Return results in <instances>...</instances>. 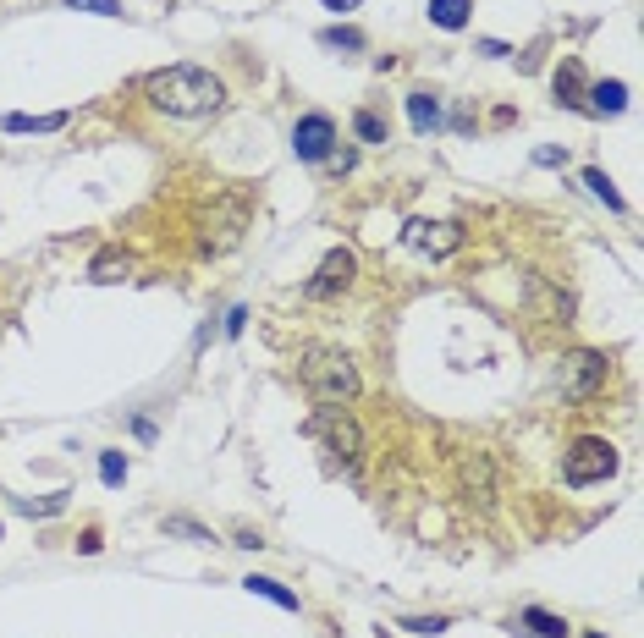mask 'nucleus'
<instances>
[{
  "instance_id": "ddd939ff",
  "label": "nucleus",
  "mask_w": 644,
  "mask_h": 638,
  "mask_svg": "<svg viewBox=\"0 0 644 638\" xmlns=\"http://www.w3.org/2000/svg\"><path fill=\"white\" fill-rule=\"evenodd\" d=\"M133 275V259L127 253H94V264H89V281H100V286H116V281H127Z\"/></svg>"
},
{
  "instance_id": "bb28decb",
  "label": "nucleus",
  "mask_w": 644,
  "mask_h": 638,
  "mask_svg": "<svg viewBox=\"0 0 644 638\" xmlns=\"http://www.w3.org/2000/svg\"><path fill=\"white\" fill-rule=\"evenodd\" d=\"M358 0H325V11H353Z\"/></svg>"
},
{
  "instance_id": "f8f14e48",
  "label": "nucleus",
  "mask_w": 644,
  "mask_h": 638,
  "mask_svg": "<svg viewBox=\"0 0 644 638\" xmlns=\"http://www.w3.org/2000/svg\"><path fill=\"white\" fill-rule=\"evenodd\" d=\"M243 589L259 594V600H270V605H281V611H298V594H292L281 578H265V572H254V578H243Z\"/></svg>"
},
{
  "instance_id": "cd10ccee",
  "label": "nucleus",
  "mask_w": 644,
  "mask_h": 638,
  "mask_svg": "<svg viewBox=\"0 0 644 638\" xmlns=\"http://www.w3.org/2000/svg\"><path fill=\"white\" fill-rule=\"evenodd\" d=\"M584 638H606V633H584Z\"/></svg>"
},
{
  "instance_id": "f03ea898",
  "label": "nucleus",
  "mask_w": 644,
  "mask_h": 638,
  "mask_svg": "<svg viewBox=\"0 0 644 638\" xmlns=\"http://www.w3.org/2000/svg\"><path fill=\"white\" fill-rule=\"evenodd\" d=\"M298 374H303V385H309V396L320 407H347L358 396V369H353V358L336 352V347H309L298 358Z\"/></svg>"
},
{
  "instance_id": "412c9836",
  "label": "nucleus",
  "mask_w": 644,
  "mask_h": 638,
  "mask_svg": "<svg viewBox=\"0 0 644 638\" xmlns=\"http://www.w3.org/2000/svg\"><path fill=\"white\" fill-rule=\"evenodd\" d=\"M100 479L105 484H122L127 479V457H122V451H100Z\"/></svg>"
},
{
  "instance_id": "a211bd4d",
  "label": "nucleus",
  "mask_w": 644,
  "mask_h": 638,
  "mask_svg": "<svg viewBox=\"0 0 644 638\" xmlns=\"http://www.w3.org/2000/svg\"><path fill=\"white\" fill-rule=\"evenodd\" d=\"M584 187H589V193L600 198V204L622 209V193H617V187H611V176H606V171H595V165H589V171H584Z\"/></svg>"
},
{
  "instance_id": "6ab92c4d",
  "label": "nucleus",
  "mask_w": 644,
  "mask_h": 638,
  "mask_svg": "<svg viewBox=\"0 0 644 638\" xmlns=\"http://www.w3.org/2000/svg\"><path fill=\"white\" fill-rule=\"evenodd\" d=\"M320 44H325V50H364V33H358V28H325Z\"/></svg>"
},
{
  "instance_id": "4be33fe9",
  "label": "nucleus",
  "mask_w": 644,
  "mask_h": 638,
  "mask_svg": "<svg viewBox=\"0 0 644 638\" xmlns=\"http://www.w3.org/2000/svg\"><path fill=\"white\" fill-rule=\"evenodd\" d=\"M397 627H408V633H419V638H435V633H446V616H408V622H397Z\"/></svg>"
},
{
  "instance_id": "4468645a",
  "label": "nucleus",
  "mask_w": 644,
  "mask_h": 638,
  "mask_svg": "<svg viewBox=\"0 0 644 638\" xmlns=\"http://www.w3.org/2000/svg\"><path fill=\"white\" fill-rule=\"evenodd\" d=\"M408 121H413L419 138H424V132H435V127H441V99H435V94H408Z\"/></svg>"
},
{
  "instance_id": "dca6fc26",
  "label": "nucleus",
  "mask_w": 644,
  "mask_h": 638,
  "mask_svg": "<svg viewBox=\"0 0 644 638\" xmlns=\"http://www.w3.org/2000/svg\"><path fill=\"white\" fill-rule=\"evenodd\" d=\"M0 127L6 132H61L67 127V110H50V116H17L12 110V116H0Z\"/></svg>"
},
{
  "instance_id": "1a4fd4ad",
  "label": "nucleus",
  "mask_w": 644,
  "mask_h": 638,
  "mask_svg": "<svg viewBox=\"0 0 644 638\" xmlns=\"http://www.w3.org/2000/svg\"><path fill=\"white\" fill-rule=\"evenodd\" d=\"M551 88H556V105H567V110H584V66L567 55L562 66H556V77H551Z\"/></svg>"
},
{
  "instance_id": "7ed1b4c3",
  "label": "nucleus",
  "mask_w": 644,
  "mask_h": 638,
  "mask_svg": "<svg viewBox=\"0 0 644 638\" xmlns=\"http://www.w3.org/2000/svg\"><path fill=\"white\" fill-rule=\"evenodd\" d=\"M303 435L325 440V451H331L342 468H358V462H364V429H358V418L347 413V407H320V413L303 424Z\"/></svg>"
},
{
  "instance_id": "0eeeda50",
  "label": "nucleus",
  "mask_w": 644,
  "mask_h": 638,
  "mask_svg": "<svg viewBox=\"0 0 644 638\" xmlns=\"http://www.w3.org/2000/svg\"><path fill=\"white\" fill-rule=\"evenodd\" d=\"M353 275H358L353 248H331V253L320 259V270L309 275V286H303V292H309L314 303H325V297H342L347 286H353Z\"/></svg>"
},
{
  "instance_id": "393cba45",
  "label": "nucleus",
  "mask_w": 644,
  "mask_h": 638,
  "mask_svg": "<svg viewBox=\"0 0 644 638\" xmlns=\"http://www.w3.org/2000/svg\"><path fill=\"white\" fill-rule=\"evenodd\" d=\"M325 165H331V171H353L358 154H353V149H331V160H325Z\"/></svg>"
},
{
  "instance_id": "a878e982",
  "label": "nucleus",
  "mask_w": 644,
  "mask_h": 638,
  "mask_svg": "<svg viewBox=\"0 0 644 638\" xmlns=\"http://www.w3.org/2000/svg\"><path fill=\"white\" fill-rule=\"evenodd\" d=\"M243 319H248L243 308H232V314H226V336H243Z\"/></svg>"
},
{
  "instance_id": "f3484780",
  "label": "nucleus",
  "mask_w": 644,
  "mask_h": 638,
  "mask_svg": "<svg viewBox=\"0 0 644 638\" xmlns=\"http://www.w3.org/2000/svg\"><path fill=\"white\" fill-rule=\"evenodd\" d=\"M353 138L358 143H391V121L380 110H353Z\"/></svg>"
},
{
  "instance_id": "6e6552de",
  "label": "nucleus",
  "mask_w": 644,
  "mask_h": 638,
  "mask_svg": "<svg viewBox=\"0 0 644 638\" xmlns=\"http://www.w3.org/2000/svg\"><path fill=\"white\" fill-rule=\"evenodd\" d=\"M562 396H595L600 391V380H606V358L600 352H589V347H578V352H567L562 358Z\"/></svg>"
},
{
  "instance_id": "aec40b11",
  "label": "nucleus",
  "mask_w": 644,
  "mask_h": 638,
  "mask_svg": "<svg viewBox=\"0 0 644 638\" xmlns=\"http://www.w3.org/2000/svg\"><path fill=\"white\" fill-rule=\"evenodd\" d=\"M17 512H23V517H56V512H67V495H45V501H17Z\"/></svg>"
},
{
  "instance_id": "39448f33",
  "label": "nucleus",
  "mask_w": 644,
  "mask_h": 638,
  "mask_svg": "<svg viewBox=\"0 0 644 638\" xmlns=\"http://www.w3.org/2000/svg\"><path fill=\"white\" fill-rule=\"evenodd\" d=\"M331 149H336V121L325 116V110L298 116V127H292V154H298L303 165H325Z\"/></svg>"
},
{
  "instance_id": "9d476101",
  "label": "nucleus",
  "mask_w": 644,
  "mask_h": 638,
  "mask_svg": "<svg viewBox=\"0 0 644 638\" xmlns=\"http://www.w3.org/2000/svg\"><path fill=\"white\" fill-rule=\"evenodd\" d=\"M622 105H628V83L622 77H606V83L584 88V110H595V116H617Z\"/></svg>"
},
{
  "instance_id": "5701e85b",
  "label": "nucleus",
  "mask_w": 644,
  "mask_h": 638,
  "mask_svg": "<svg viewBox=\"0 0 644 638\" xmlns=\"http://www.w3.org/2000/svg\"><path fill=\"white\" fill-rule=\"evenodd\" d=\"M166 528H171V534H188L193 545H215V534H210V528L188 523V517H166Z\"/></svg>"
},
{
  "instance_id": "2eb2a0df",
  "label": "nucleus",
  "mask_w": 644,
  "mask_h": 638,
  "mask_svg": "<svg viewBox=\"0 0 644 638\" xmlns=\"http://www.w3.org/2000/svg\"><path fill=\"white\" fill-rule=\"evenodd\" d=\"M468 11H474V0H430V22L446 33L468 28Z\"/></svg>"
},
{
  "instance_id": "9b49d317",
  "label": "nucleus",
  "mask_w": 644,
  "mask_h": 638,
  "mask_svg": "<svg viewBox=\"0 0 644 638\" xmlns=\"http://www.w3.org/2000/svg\"><path fill=\"white\" fill-rule=\"evenodd\" d=\"M518 627H523L529 638H567V622H562L556 611H545V605H523Z\"/></svg>"
},
{
  "instance_id": "423d86ee",
  "label": "nucleus",
  "mask_w": 644,
  "mask_h": 638,
  "mask_svg": "<svg viewBox=\"0 0 644 638\" xmlns=\"http://www.w3.org/2000/svg\"><path fill=\"white\" fill-rule=\"evenodd\" d=\"M402 237H408V248L430 253V259H446V253L463 248V226H457V220H424V215H413L408 226H402Z\"/></svg>"
},
{
  "instance_id": "b1692460",
  "label": "nucleus",
  "mask_w": 644,
  "mask_h": 638,
  "mask_svg": "<svg viewBox=\"0 0 644 638\" xmlns=\"http://www.w3.org/2000/svg\"><path fill=\"white\" fill-rule=\"evenodd\" d=\"M72 11H94V17H122V0H67Z\"/></svg>"
},
{
  "instance_id": "f257e3e1",
  "label": "nucleus",
  "mask_w": 644,
  "mask_h": 638,
  "mask_svg": "<svg viewBox=\"0 0 644 638\" xmlns=\"http://www.w3.org/2000/svg\"><path fill=\"white\" fill-rule=\"evenodd\" d=\"M144 94L155 110H166V116H215V110L226 105V83L215 72H204V66H166V72H149L144 77Z\"/></svg>"
},
{
  "instance_id": "20e7f679",
  "label": "nucleus",
  "mask_w": 644,
  "mask_h": 638,
  "mask_svg": "<svg viewBox=\"0 0 644 638\" xmlns=\"http://www.w3.org/2000/svg\"><path fill=\"white\" fill-rule=\"evenodd\" d=\"M611 473H617V446H611V440L584 435V440H573V446H567L562 479L573 484V490H584V484H600V479H611Z\"/></svg>"
},
{
  "instance_id": "c85d7f7f",
  "label": "nucleus",
  "mask_w": 644,
  "mask_h": 638,
  "mask_svg": "<svg viewBox=\"0 0 644 638\" xmlns=\"http://www.w3.org/2000/svg\"><path fill=\"white\" fill-rule=\"evenodd\" d=\"M380 638H386V633H380Z\"/></svg>"
}]
</instances>
